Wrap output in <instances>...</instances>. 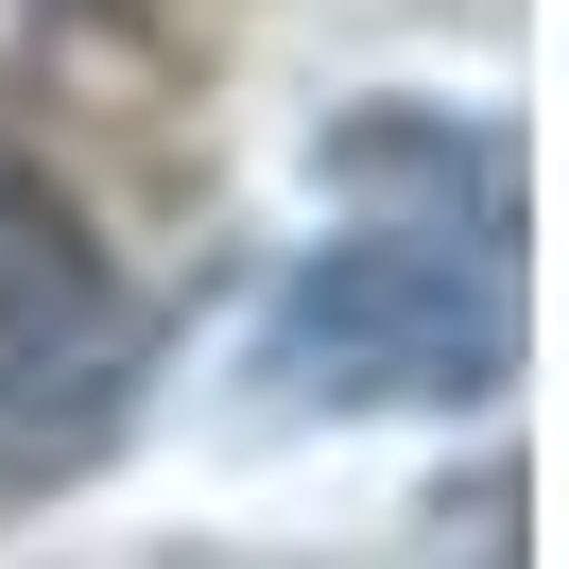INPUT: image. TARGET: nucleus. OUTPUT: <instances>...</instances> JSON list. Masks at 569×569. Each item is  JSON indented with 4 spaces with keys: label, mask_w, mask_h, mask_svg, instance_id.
<instances>
[{
    "label": "nucleus",
    "mask_w": 569,
    "mask_h": 569,
    "mask_svg": "<svg viewBox=\"0 0 569 569\" xmlns=\"http://www.w3.org/2000/svg\"><path fill=\"white\" fill-rule=\"evenodd\" d=\"M259 362L311 397H483L518 362V259L500 224H380V242H328L311 277L277 293Z\"/></svg>",
    "instance_id": "f257e3e1"
},
{
    "label": "nucleus",
    "mask_w": 569,
    "mask_h": 569,
    "mask_svg": "<svg viewBox=\"0 0 569 569\" xmlns=\"http://www.w3.org/2000/svg\"><path fill=\"white\" fill-rule=\"evenodd\" d=\"M87 346H104V242L70 224L52 173L0 156V415H36Z\"/></svg>",
    "instance_id": "f03ea898"
}]
</instances>
